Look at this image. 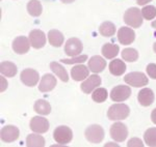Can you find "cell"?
I'll return each instance as SVG.
<instances>
[{
  "mask_svg": "<svg viewBox=\"0 0 156 147\" xmlns=\"http://www.w3.org/2000/svg\"><path fill=\"white\" fill-rule=\"evenodd\" d=\"M109 72L114 76H121L126 72V64L121 59H115L109 63Z\"/></svg>",
  "mask_w": 156,
  "mask_h": 147,
  "instance_id": "obj_22",
  "label": "cell"
},
{
  "mask_svg": "<svg viewBox=\"0 0 156 147\" xmlns=\"http://www.w3.org/2000/svg\"><path fill=\"white\" fill-rule=\"evenodd\" d=\"M90 75V68L83 64H77L71 69V78L74 81L85 80Z\"/></svg>",
  "mask_w": 156,
  "mask_h": 147,
  "instance_id": "obj_19",
  "label": "cell"
},
{
  "mask_svg": "<svg viewBox=\"0 0 156 147\" xmlns=\"http://www.w3.org/2000/svg\"><path fill=\"white\" fill-rule=\"evenodd\" d=\"M130 109L125 104H115L109 107L107 111V117L110 120H123L129 116Z\"/></svg>",
  "mask_w": 156,
  "mask_h": 147,
  "instance_id": "obj_2",
  "label": "cell"
},
{
  "mask_svg": "<svg viewBox=\"0 0 156 147\" xmlns=\"http://www.w3.org/2000/svg\"><path fill=\"white\" fill-rule=\"evenodd\" d=\"M128 147H144V143L140 139L138 138H132L128 141L127 143Z\"/></svg>",
  "mask_w": 156,
  "mask_h": 147,
  "instance_id": "obj_35",
  "label": "cell"
},
{
  "mask_svg": "<svg viewBox=\"0 0 156 147\" xmlns=\"http://www.w3.org/2000/svg\"><path fill=\"white\" fill-rule=\"evenodd\" d=\"M120 47L115 44H105L102 47V54L105 58L112 59L119 54Z\"/></svg>",
  "mask_w": 156,
  "mask_h": 147,
  "instance_id": "obj_25",
  "label": "cell"
},
{
  "mask_svg": "<svg viewBox=\"0 0 156 147\" xmlns=\"http://www.w3.org/2000/svg\"><path fill=\"white\" fill-rule=\"evenodd\" d=\"M26 145L28 147H43L45 146V139L41 135L30 134L26 137Z\"/></svg>",
  "mask_w": 156,
  "mask_h": 147,
  "instance_id": "obj_26",
  "label": "cell"
},
{
  "mask_svg": "<svg viewBox=\"0 0 156 147\" xmlns=\"http://www.w3.org/2000/svg\"><path fill=\"white\" fill-rule=\"evenodd\" d=\"M20 132L19 129L15 125H5L1 129L0 132V138L5 143H12L19 138Z\"/></svg>",
  "mask_w": 156,
  "mask_h": 147,
  "instance_id": "obj_11",
  "label": "cell"
},
{
  "mask_svg": "<svg viewBox=\"0 0 156 147\" xmlns=\"http://www.w3.org/2000/svg\"><path fill=\"white\" fill-rule=\"evenodd\" d=\"M147 74L150 78L156 80V64L155 63H149L147 65Z\"/></svg>",
  "mask_w": 156,
  "mask_h": 147,
  "instance_id": "obj_34",
  "label": "cell"
},
{
  "mask_svg": "<svg viewBox=\"0 0 156 147\" xmlns=\"http://www.w3.org/2000/svg\"><path fill=\"white\" fill-rule=\"evenodd\" d=\"M0 80H1V89H0V90H1V92H3L7 88V82H6V80L4 79L3 75L0 77Z\"/></svg>",
  "mask_w": 156,
  "mask_h": 147,
  "instance_id": "obj_36",
  "label": "cell"
},
{
  "mask_svg": "<svg viewBox=\"0 0 156 147\" xmlns=\"http://www.w3.org/2000/svg\"><path fill=\"white\" fill-rule=\"evenodd\" d=\"M125 83L133 87H144L148 84L149 80L146 77V75L142 72H132L127 74L124 77Z\"/></svg>",
  "mask_w": 156,
  "mask_h": 147,
  "instance_id": "obj_5",
  "label": "cell"
},
{
  "mask_svg": "<svg viewBox=\"0 0 156 147\" xmlns=\"http://www.w3.org/2000/svg\"><path fill=\"white\" fill-rule=\"evenodd\" d=\"M153 50H154V52L156 53V43H154V45H153Z\"/></svg>",
  "mask_w": 156,
  "mask_h": 147,
  "instance_id": "obj_41",
  "label": "cell"
},
{
  "mask_svg": "<svg viewBox=\"0 0 156 147\" xmlns=\"http://www.w3.org/2000/svg\"><path fill=\"white\" fill-rule=\"evenodd\" d=\"M34 110L41 115H48L51 112V106L45 99H37L34 105Z\"/></svg>",
  "mask_w": 156,
  "mask_h": 147,
  "instance_id": "obj_24",
  "label": "cell"
},
{
  "mask_svg": "<svg viewBox=\"0 0 156 147\" xmlns=\"http://www.w3.org/2000/svg\"><path fill=\"white\" fill-rule=\"evenodd\" d=\"M151 120H152L153 123L156 124V108L152 111V113H151Z\"/></svg>",
  "mask_w": 156,
  "mask_h": 147,
  "instance_id": "obj_38",
  "label": "cell"
},
{
  "mask_svg": "<svg viewBox=\"0 0 156 147\" xmlns=\"http://www.w3.org/2000/svg\"><path fill=\"white\" fill-rule=\"evenodd\" d=\"M87 60V55H78V56H75L73 57L72 59H62V63L65 64H79V63H83Z\"/></svg>",
  "mask_w": 156,
  "mask_h": 147,
  "instance_id": "obj_33",
  "label": "cell"
},
{
  "mask_svg": "<svg viewBox=\"0 0 156 147\" xmlns=\"http://www.w3.org/2000/svg\"><path fill=\"white\" fill-rule=\"evenodd\" d=\"M29 42L32 48L41 49L46 45V34L40 29H34L29 32Z\"/></svg>",
  "mask_w": 156,
  "mask_h": 147,
  "instance_id": "obj_12",
  "label": "cell"
},
{
  "mask_svg": "<svg viewBox=\"0 0 156 147\" xmlns=\"http://www.w3.org/2000/svg\"><path fill=\"white\" fill-rule=\"evenodd\" d=\"M108 96V93H107V90L105 88H96L92 93V99L94 102L96 103H103V102L106 101Z\"/></svg>",
  "mask_w": 156,
  "mask_h": 147,
  "instance_id": "obj_30",
  "label": "cell"
},
{
  "mask_svg": "<svg viewBox=\"0 0 156 147\" xmlns=\"http://www.w3.org/2000/svg\"><path fill=\"white\" fill-rule=\"evenodd\" d=\"M130 95H131V89L127 85L115 86L112 89V92H110V99H112V101L118 102V103L126 101L127 99H129Z\"/></svg>",
  "mask_w": 156,
  "mask_h": 147,
  "instance_id": "obj_6",
  "label": "cell"
},
{
  "mask_svg": "<svg viewBox=\"0 0 156 147\" xmlns=\"http://www.w3.org/2000/svg\"><path fill=\"white\" fill-rule=\"evenodd\" d=\"M0 73L3 75L4 77H9L12 78L18 73V68H17L16 64L9 61H3L0 63Z\"/></svg>",
  "mask_w": 156,
  "mask_h": 147,
  "instance_id": "obj_20",
  "label": "cell"
},
{
  "mask_svg": "<svg viewBox=\"0 0 156 147\" xmlns=\"http://www.w3.org/2000/svg\"><path fill=\"white\" fill-rule=\"evenodd\" d=\"M122 58L128 62H134L138 58V52L133 48H126L122 51Z\"/></svg>",
  "mask_w": 156,
  "mask_h": 147,
  "instance_id": "obj_31",
  "label": "cell"
},
{
  "mask_svg": "<svg viewBox=\"0 0 156 147\" xmlns=\"http://www.w3.org/2000/svg\"><path fill=\"white\" fill-rule=\"evenodd\" d=\"M83 50L82 43L77 37H71L67 41L65 45V53L70 57H75L80 55V53Z\"/></svg>",
  "mask_w": 156,
  "mask_h": 147,
  "instance_id": "obj_8",
  "label": "cell"
},
{
  "mask_svg": "<svg viewBox=\"0 0 156 147\" xmlns=\"http://www.w3.org/2000/svg\"><path fill=\"white\" fill-rule=\"evenodd\" d=\"M50 68L54 73V75H56V77H58L62 82L69 81V75H68L66 68L60 63H58V62H55V61L51 62L50 63Z\"/></svg>",
  "mask_w": 156,
  "mask_h": 147,
  "instance_id": "obj_23",
  "label": "cell"
},
{
  "mask_svg": "<svg viewBox=\"0 0 156 147\" xmlns=\"http://www.w3.org/2000/svg\"><path fill=\"white\" fill-rule=\"evenodd\" d=\"M85 139L93 144H99L105 137L104 129L99 124H93L85 129Z\"/></svg>",
  "mask_w": 156,
  "mask_h": 147,
  "instance_id": "obj_4",
  "label": "cell"
},
{
  "mask_svg": "<svg viewBox=\"0 0 156 147\" xmlns=\"http://www.w3.org/2000/svg\"><path fill=\"white\" fill-rule=\"evenodd\" d=\"M89 68L90 72L95 74L101 73L104 71V68H106V61L104 60V58H102L99 55H95L93 57H90L89 60Z\"/></svg>",
  "mask_w": 156,
  "mask_h": 147,
  "instance_id": "obj_17",
  "label": "cell"
},
{
  "mask_svg": "<svg viewBox=\"0 0 156 147\" xmlns=\"http://www.w3.org/2000/svg\"><path fill=\"white\" fill-rule=\"evenodd\" d=\"M27 12L30 16L39 17L43 12V6L39 0H30L27 3Z\"/></svg>",
  "mask_w": 156,
  "mask_h": 147,
  "instance_id": "obj_27",
  "label": "cell"
},
{
  "mask_svg": "<svg viewBox=\"0 0 156 147\" xmlns=\"http://www.w3.org/2000/svg\"><path fill=\"white\" fill-rule=\"evenodd\" d=\"M100 85H101V78H100L98 75L94 74L92 76H89V78L85 79L82 84L80 85L81 87V90L84 92V93L89 94L92 93L93 91L96 88H98Z\"/></svg>",
  "mask_w": 156,
  "mask_h": 147,
  "instance_id": "obj_14",
  "label": "cell"
},
{
  "mask_svg": "<svg viewBox=\"0 0 156 147\" xmlns=\"http://www.w3.org/2000/svg\"><path fill=\"white\" fill-rule=\"evenodd\" d=\"M30 42L29 38H27L26 36H18L14 39L12 42V50L16 54H19V55H23V54H26L27 52L29 51L30 48Z\"/></svg>",
  "mask_w": 156,
  "mask_h": 147,
  "instance_id": "obj_13",
  "label": "cell"
},
{
  "mask_svg": "<svg viewBox=\"0 0 156 147\" xmlns=\"http://www.w3.org/2000/svg\"><path fill=\"white\" fill-rule=\"evenodd\" d=\"M145 143L150 147H156V128L148 129L144 134Z\"/></svg>",
  "mask_w": 156,
  "mask_h": 147,
  "instance_id": "obj_29",
  "label": "cell"
},
{
  "mask_svg": "<svg viewBox=\"0 0 156 147\" xmlns=\"http://www.w3.org/2000/svg\"><path fill=\"white\" fill-rule=\"evenodd\" d=\"M53 139L59 145H67L73 139L72 129L66 125L57 126L53 132Z\"/></svg>",
  "mask_w": 156,
  "mask_h": 147,
  "instance_id": "obj_3",
  "label": "cell"
},
{
  "mask_svg": "<svg viewBox=\"0 0 156 147\" xmlns=\"http://www.w3.org/2000/svg\"><path fill=\"white\" fill-rule=\"evenodd\" d=\"M135 39V32L129 27H121L118 31V41L122 45H130Z\"/></svg>",
  "mask_w": 156,
  "mask_h": 147,
  "instance_id": "obj_15",
  "label": "cell"
},
{
  "mask_svg": "<svg viewBox=\"0 0 156 147\" xmlns=\"http://www.w3.org/2000/svg\"><path fill=\"white\" fill-rule=\"evenodd\" d=\"M154 99H155L154 92L150 88H143L137 94L138 103L144 107L151 106L153 104V102H154Z\"/></svg>",
  "mask_w": 156,
  "mask_h": 147,
  "instance_id": "obj_18",
  "label": "cell"
},
{
  "mask_svg": "<svg viewBox=\"0 0 156 147\" xmlns=\"http://www.w3.org/2000/svg\"><path fill=\"white\" fill-rule=\"evenodd\" d=\"M99 32L103 36L110 37L115 33V26L112 22H103L99 27Z\"/></svg>",
  "mask_w": 156,
  "mask_h": 147,
  "instance_id": "obj_28",
  "label": "cell"
},
{
  "mask_svg": "<svg viewBox=\"0 0 156 147\" xmlns=\"http://www.w3.org/2000/svg\"><path fill=\"white\" fill-rule=\"evenodd\" d=\"M151 25H152V27H153V28L156 29V20H155L154 22H152V24H151Z\"/></svg>",
  "mask_w": 156,
  "mask_h": 147,
  "instance_id": "obj_40",
  "label": "cell"
},
{
  "mask_svg": "<svg viewBox=\"0 0 156 147\" xmlns=\"http://www.w3.org/2000/svg\"><path fill=\"white\" fill-rule=\"evenodd\" d=\"M152 0H136L137 4L138 5H142V6H145L147 3H149V2H151Z\"/></svg>",
  "mask_w": 156,
  "mask_h": 147,
  "instance_id": "obj_37",
  "label": "cell"
},
{
  "mask_svg": "<svg viewBox=\"0 0 156 147\" xmlns=\"http://www.w3.org/2000/svg\"><path fill=\"white\" fill-rule=\"evenodd\" d=\"M64 39L65 37L59 30L52 29L48 32V41L52 47H56V48L62 47L64 44Z\"/></svg>",
  "mask_w": 156,
  "mask_h": 147,
  "instance_id": "obj_21",
  "label": "cell"
},
{
  "mask_svg": "<svg viewBox=\"0 0 156 147\" xmlns=\"http://www.w3.org/2000/svg\"><path fill=\"white\" fill-rule=\"evenodd\" d=\"M110 137L117 142H124L128 137V129L124 123L115 122L110 126Z\"/></svg>",
  "mask_w": 156,
  "mask_h": 147,
  "instance_id": "obj_7",
  "label": "cell"
},
{
  "mask_svg": "<svg viewBox=\"0 0 156 147\" xmlns=\"http://www.w3.org/2000/svg\"><path fill=\"white\" fill-rule=\"evenodd\" d=\"M40 79V75L36 71V69L32 68H25L21 72L20 75V80L24 85L28 86V87H34L36 86L39 82Z\"/></svg>",
  "mask_w": 156,
  "mask_h": 147,
  "instance_id": "obj_10",
  "label": "cell"
},
{
  "mask_svg": "<svg viewBox=\"0 0 156 147\" xmlns=\"http://www.w3.org/2000/svg\"><path fill=\"white\" fill-rule=\"evenodd\" d=\"M142 15L144 19L148 21L153 20L156 17V7L153 5H145L142 9Z\"/></svg>",
  "mask_w": 156,
  "mask_h": 147,
  "instance_id": "obj_32",
  "label": "cell"
},
{
  "mask_svg": "<svg viewBox=\"0 0 156 147\" xmlns=\"http://www.w3.org/2000/svg\"><path fill=\"white\" fill-rule=\"evenodd\" d=\"M30 129L32 132L37 134H44L46 132H48V129L50 128L49 121L47 120V118L42 116H34L31 118L29 123Z\"/></svg>",
  "mask_w": 156,
  "mask_h": 147,
  "instance_id": "obj_9",
  "label": "cell"
},
{
  "mask_svg": "<svg viewBox=\"0 0 156 147\" xmlns=\"http://www.w3.org/2000/svg\"><path fill=\"white\" fill-rule=\"evenodd\" d=\"M57 81L56 78L51 74H45L42 77V80L40 82L39 85V90L41 92H49L52 89H54V87L56 86Z\"/></svg>",
  "mask_w": 156,
  "mask_h": 147,
  "instance_id": "obj_16",
  "label": "cell"
},
{
  "mask_svg": "<svg viewBox=\"0 0 156 147\" xmlns=\"http://www.w3.org/2000/svg\"><path fill=\"white\" fill-rule=\"evenodd\" d=\"M62 2H64V3H72V2H74L75 0H60Z\"/></svg>",
  "mask_w": 156,
  "mask_h": 147,
  "instance_id": "obj_39",
  "label": "cell"
},
{
  "mask_svg": "<svg viewBox=\"0 0 156 147\" xmlns=\"http://www.w3.org/2000/svg\"><path fill=\"white\" fill-rule=\"evenodd\" d=\"M144 17L142 15V9H138L137 7H130L124 14V22L129 27L138 28L142 26Z\"/></svg>",
  "mask_w": 156,
  "mask_h": 147,
  "instance_id": "obj_1",
  "label": "cell"
}]
</instances>
